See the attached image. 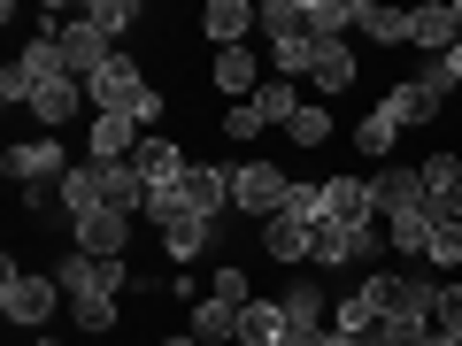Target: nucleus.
Wrapping results in <instances>:
<instances>
[{"mask_svg":"<svg viewBox=\"0 0 462 346\" xmlns=\"http://www.w3.org/2000/svg\"><path fill=\"white\" fill-rule=\"evenodd\" d=\"M263 32H270V39L309 32V8H300V0H263Z\"/></svg>","mask_w":462,"mask_h":346,"instance_id":"nucleus-36","label":"nucleus"},{"mask_svg":"<svg viewBox=\"0 0 462 346\" xmlns=\"http://www.w3.org/2000/svg\"><path fill=\"white\" fill-rule=\"evenodd\" d=\"M416 169H424V193H431V208H447V200H455V185H462V154H455V147H431Z\"/></svg>","mask_w":462,"mask_h":346,"instance_id":"nucleus-27","label":"nucleus"},{"mask_svg":"<svg viewBox=\"0 0 462 346\" xmlns=\"http://www.w3.org/2000/svg\"><path fill=\"white\" fill-rule=\"evenodd\" d=\"M193 200H185V185H154L147 193V215H139V223H154V231H170V223H193ZM200 223H208V215H200Z\"/></svg>","mask_w":462,"mask_h":346,"instance_id":"nucleus-29","label":"nucleus"},{"mask_svg":"<svg viewBox=\"0 0 462 346\" xmlns=\"http://www.w3.org/2000/svg\"><path fill=\"white\" fill-rule=\"evenodd\" d=\"M447 215H455V223H462V185H455V200H447Z\"/></svg>","mask_w":462,"mask_h":346,"instance_id":"nucleus-43","label":"nucleus"},{"mask_svg":"<svg viewBox=\"0 0 462 346\" xmlns=\"http://www.w3.org/2000/svg\"><path fill=\"white\" fill-rule=\"evenodd\" d=\"M85 23L116 47L124 32H139V23H147V8H139V0H85Z\"/></svg>","mask_w":462,"mask_h":346,"instance_id":"nucleus-26","label":"nucleus"},{"mask_svg":"<svg viewBox=\"0 0 462 346\" xmlns=\"http://www.w3.org/2000/svg\"><path fill=\"white\" fill-rule=\"evenodd\" d=\"M85 100H93V115H132L139 132H154V123H162V108H170V93L132 62V54H116V62L85 85Z\"/></svg>","mask_w":462,"mask_h":346,"instance_id":"nucleus-1","label":"nucleus"},{"mask_svg":"<svg viewBox=\"0 0 462 346\" xmlns=\"http://www.w3.org/2000/svg\"><path fill=\"white\" fill-rule=\"evenodd\" d=\"M293 331H285V308H278V293L270 300H247V315H239V346H285Z\"/></svg>","mask_w":462,"mask_h":346,"instance_id":"nucleus-23","label":"nucleus"},{"mask_svg":"<svg viewBox=\"0 0 462 346\" xmlns=\"http://www.w3.org/2000/svg\"><path fill=\"white\" fill-rule=\"evenodd\" d=\"M239 315L247 308H231V300H193V323L185 331H193L200 346H224V339H239Z\"/></svg>","mask_w":462,"mask_h":346,"instance_id":"nucleus-25","label":"nucleus"},{"mask_svg":"<svg viewBox=\"0 0 462 346\" xmlns=\"http://www.w3.org/2000/svg\"><path fill=\"white\" fill-rule=\"evenodd\" d=\"M185 162H193V154H185L178 139H162V132H147V139H139V154H132V169H139L147 185H178Z\"/></svg>","mask_w":462,"mask_h":346,"instance_id":"nucleus-19","label":"nucleus"},{"mask_svg":"<svg viewBox=\"0 0 462 346\" xmlns=\"http://www.w3.org/2000/svg\"><path fill=\"white\" fill-rule=\"evenodd\" d=\"M355 77H363L355 47H346V39H324V47H316V69H309V93H316V100L331 108V100H339V93H346Z\"/></svg>","mask_w":462,"mask_h":346,"instance_id":"nucleus-16","label":"nucleus"},{"mask_svg":"<svg viewBox=\"0 0 462 346\" xmlns=\"http://www.w3.org/2000/svg\"><path fill=\"white\" fill-rule=\"evenodd\" d=\"M263 254H270V262H293V269H309V254H316V231H309V223H293V215H270V223H263Z\"/></svg>","mask_w":462,"mask_h":346,"instance_id":"nucleus-20","label":"nucleus"},{"mask_svg":"<svg viewBox=\"0 0 462 346\" xmlns=\"http://www.w3.org/2000/svg\"><path fill=\"white\" fill-rule=\"evenodd\" d=\"M355 32L370 47H409V8H385V0H355Z\"/></svg>","mask_w":462,"mask_h":346,"instance_id":"nucleus-22","label":"nucleus"},{"mask_svg":"<svg viewBox=\"0 0 462 346\" xmlns=\"http://www.w3.org/2000/svg\"><path fill=\"white\" fill-rule=\"evenodd\" d=\"M16 69L32 77V93H39V85H62V77H69L62 47H54V39H32V32H23V47H16Z\"/></svg>","mask_w":462,"mask_h":346,"instance_id":"nucleus-24","label":"nucleus"},{"mask_svg":"<svg viewBox=\"0 0 462 346\" xmlns=\"http://www.w3.org/2000/svg\"><path fill=\"white\" fill-rule=\"evenodd\" d=\"M139 123L132 115H93V123H85V162H132L139 154Z\"/></svg>","mask_w":462,"mask_h":346,"instance_id":"nucleus-17","label":"nucleus"},{"mask_svg":"<svg viewBox=\"0 0 462 346\" xmlns=\"http://www.w3.org/2000/svg\"><path fill=\"white\" fill-rule=\"evenodd\" d=\"M393 147H401V123H393V108L378 100V108L355 123V154H363L370 169H385V162H393Z\"/></svg>","mask_w":462,"mask_h":346,"instance_id":"nucleus-21","label":"nucleus"},{"mask_svg":"<svg viewBox=\"0 0 462 346\" xmlns=\"http://www.w3.org/2000/svg\"><path fill=\"white\" fill-rule=\"evenodd\" d=\"M208 93H224L231 108L263 93V62H254V47H224V54H216V62H208Z\"/></svg>","mask_w":462,"mask_h":346,"instance_id":"nucleus-10","label":"nucleus"},{"mask_svg":"<svg viewBox=\"0 0 462 346\" xmlns=\"http://www.w3.org/2000/svg\"><path fill=\"white\" fill-rule=\"evenodd\" d=\"M78 108H85V85L78 77L39 85V93H32V123H39V132H54V139H62V123H78Z\"/></svg>","mask_w":462,"mask_h":346,"instance_id":"nucleus-18","label":"nucleus"},{"mask_svg":"<svg viewBox=\"0 0 462 346\" xmlns=\"http://www.w3.org/2000/svg\"><path fill=\"white\" fill-rule=\"evenodd\" d=\"M409 47H424V54H455L462 47L455 0H424V8H409Z\"/></svg>","mask_w":462,"mask_h":346,"instance_id":"nucleus-15","label":"nucleus"},{"mask_svg":"<svg viewBox=\"0 0 462 346\" xmlns=\"http://www.w3.org/2000/svg\"><path fill=\"white\" fill-rule=\"evenodd\" d=\"M69 239H78V254H100V262H124V247H132V215L116 208H93L69 223Z\"/></svg>","mask_w":462,"mask_h":346,"instance_id":"nucleus-9","label":"nucleus"},{"mask_svg":"<svg viewBox=\"0 0 462 346\" xmlns=\"http://www.w3.org/2000/svg\"><path fill=\"white\" fill-rule=\"evenodd\" d=\"M54 47H62V62H69V77H78V85H93L100 69L116 62V47H108L100 32H93V23H85V8H78V16L62 23V32H54Z\"/></svg>","mask_w":462,"mask_h":346,"instance_id":"nucleus-7","label":"nucleus"},{"mask_svg":"<svg viewBox=\"0 0 462 346\" xmlns=\"http://www.w3.org/2000/svg\"><path fill=\"white\" fill-rule=\"evenodd\" d=\"M54 285H62L69 300H124L132 293V262H100V254H69V262H54Z\"/></svg>","mask_w":462,"mask_h":346,"instance_id":"nucleus-5","label":"nucleus"},{"mask_svg":"<svg viewBox=\"0 0 462 346\" xmlns=\"http://www.w3.org/2000/svg\"><path fill=\"white\" fill-rule=\"evenodd\" d=\"M178 185H185V200H193L208 223H224V215H231V162H185Z\"/></svg>","mask_w":462,"mask_h":346,"instance_id":"nucleus-12","label":"nucleus"},{"mask_svg":"<svg viewBox=\"0 0 462 346\" xmlns=\"http://www.w3.org/2000/svg\"><path fill=\"white\" fill-rule=\"evenodd\" d=\"M278 308H285V331H293L285 346H324L331 339V300H324V285H316L309 269L278 293Z\"/></svg>","mask_w":462,"mask_h":346,"instance_id":"nucleus-6","label":"nucleus"},{"mask_svg":"<svg viewBox=\"0 0 462 346\" xmlns=\"http://www.w3.org/2000/svg\"><path fill=\"white\" fill-rule=\"evenodd\" d=\"M324 223H378V193H370V178H324Z\"/></svg>","mask_w":462,"mask_h":346,"instance_id":"nucleus-14","label":"nucleus"},{"mask_svg":"<svg viewBox=\"0 0 462 346\" xmlns=\"http://www.w3.org/2000/svg\"><path fill=\"white\" fill-rule=\"evenodd\" d=\"M431 331H455V339H462V278H455V285L439 278V300H431Z\"/></svg>","mask_w":462,"mask_h":346,"instance_id":"nucleus-38","label":"nucleus"},{"mask_svg":"<svg viewBox=\"0 0 462 346\" xmlns=\"http://www.w3.org/2000/svg\"><path fill=\"white\" fill-rule=\"evenodd\" d=\"M278 215H293V223H324V185H316V178H293V193H285V208Z\"/></svg>","mask_w":462,"mask_h":346,"instance_id":"nucleus-35","label":"nucleus"},{"mask_svg":"<svg viewBox=\"0 0 462 346\" xmlns=\"http://www.w3.org/2000/svg\"><path fill=\"white\" fill-rule=\"evenodd\" d=\"M424 346H462V339H455V331H431V339H424Z\"/></svg>","mask_w":462,"mask_h":346,"instance_id":"nucleus-42","label":"nucleus"},{"mask_svg":"<svg viewBox=\"0 0 462 346\" xmlns=\"http://www.w3.org/2000/svg\"><path fill=\"white\" fill-rule=\"evenodd\" d=\"M32 346H62V339H54V331H39V339H32Z\"/></svg>","mask_w":462,"mask_h":346,"instance_id":"nucleus-44","label":"nucleus"},{"mask_svg":"<svg viewBox=\"0 0 462 346\" xmlns=\"http://www.w3.org/2000/svg\"><path fill=\"white\" fill-rule=\"evenodd\" d=\"M69 169H78V162H69V147L54 132H32V139H16V147L0 154V178H8V185H62Z\"/></svg>","mask_w":462,"mask_h":346,"instance_id":"nucleus-4","label":"nucleus"},{"mask_svg":"<svg viewBox=\"0 0 462 346\" xmlns=\"http://www.w3.org/2000/svg\"><path fill=\"white\" fill-rule=\"evenodd\" d=\"M309 8V32L316 39H346L355 32V0H300Z\"/></svg>","mask_w":462,"mask_h":346,"instance_id":"nucleus-34","label":"nucleus"},{"mask_svg":"<svg viewBox=\"0 0 462 346\" xmlns=\"http://www.w3.org/2000/svg\"><path fill=\"white\" fill-rule=\"evenodd\" d=\"M447 77H455V93H462V47H455V54H447Z\"/></svg>","mask_w":462,"mask_h":346,"instance_id":"nucleus-40","label":"nucleus"},{"mask_svg":"<svg viewBox=\"0 0 462 346\" xmlns=\"http://www.w3.org/2000/svg\"><path fill=\"white\" fill-rule=\"evenodd\" d=\"M424 239H431V208H416V215H385V247H393L401 262H424Z\"/></svg>","mask_w":462,"mask_h":346,"instance_id":"nucleus-28","label":"nucleus"},{"mask_svg":"<svg viewBox=\"0 0 462 346\" xmlns=\"http://www.w3.org/2000/svg\"><path fill=\"white\" fill-rule=\"evenodd\" d=\"M285 193H293V169L285 162H231V215H247L254 231L285 208Z\"/></svg>","mask_w":462,"mask_h":346,"instance_id":"nucleus-3","label":"nucleus"},{"mask_svg":"<svg viewBox=\"0 0 462 346\" xmlns=\"http://www.w3.org/2000/svg\"><path fill=\"white\" fill-rule=\"evenodd\" d=\"M254 108H263V123H293V115H300V85L293 77H263Z\"/></svg>","mask_w":462,"mask_h":346,"instance_id":"nucleus-33","label":"nucleus"},{"mask_svg":"<svg viewBox=\"0 0 462 346\" xmlns=\"http://www.w3.org/2000/svg\"><path fill=\"white\" fill-rule=\"evenodd\" d=\"M54 308H69V293L54 285V269H23L16 254H8V278H0V315L23 331H47Z\"/></svg>","mask_w":462,"mask_h":346,"instance_id":"nucleus-2","label":"nucleus"},{"mask_svg":"<svg viewBox=\"0 0 462 346\" xmlns=\"http://www.w3.org/2000/svg\"><path fill=\"white\" fill-rule=\"evenodd\" d=\"M285 139L309 147V154H324V147H331V108H324V100H300V115L285 123Z\"/></svg>","mask_w":462,"mask_h":346,"instance_id":"nucleus-31","label":"nucleus"},{"mask_svg":"<svg viewBox=\"0 0 462 346\" xmlns=\"http://www.w3.org/2000/svg\"><path fill=\"white\" fill-rule=\"evenodd\" d=\"M270 123H263V108H254V100H239V108H224V139H239V147H247V139H263Z\"/></svg>","mask_w":462,"mask_h":346,"instance_id":"nucleus-39","label":"nucleus"},{"mask_svg":"<svg viewBox=\"0 0 462 346\" xmlns=\"http://www.w3.org/2000/svg\"><path fill=\"white\" fill-rule=\"evenodd\" d=\"M385 108H393L401 132H431V123H439V108H447V93H431L424 77H401V85H385Z\"/></svg>","mask_w":462,"mask_h":346,"instance_id":"nucleus-13","label":"nucleus"},{"mask_svg":"<svg viewBox=\"0 0 462 346\" xmlns=\"http://www.w3.org/2000/svg\"><path fill=\"white\" fill-rule=\"evenodd\" d=\"M162 346H200V339H193V331H170V339H162Z\"/></svg>","mask_w":462,"mask_h":346,"instance_id":"nucleus-41","label":"nucleus"},{"mask_svg":"<svg viewBox=\"0 0 462 346\" xmlns=\"http://www.w3.org/2000/svg\"><path fill=\"white\" fill-rule=\"evenodd\" d=\"M254 23H263V8H254V0H208V8H200V39H208L216 54H224V47H247Z\"/></svg>","mask_w":462,"mask_h":346,"instance_id":"nucleus-11","label":"nucleus"},{"mask_svg":"<svg viewBox=\"0 0 462 346\" xmlns=\"http://www.w3.org/2000/svg\"><path fill=\"white\" fill-rule=\"evenodd\" d=\"M370 193H378V215H416V208H431V193H424V169H409V162H385V169H370Z\"/></svg>","mask_w":462,"mask_h":346,"instance_id":"nucleus-8","label":"nucleus"},{"mask_svg":"<svg viewBox=\"0 0 462 346\" xmlns=\"http://www.w3.org/2000/svg\"><path fill=\"white\" fill-rule=\"evenodd\" d=\"M424 262L431 269H462V223L447 208H431V239H424Z\"/></svg>","mask_w":462,"mask_h":346,"instance_id":"nucleus-30","label":"nucleus"},{"mask_svg":"<svg viewBox=\"0 0 462 346\" xmlns=\"http://www.w3.org/2000/svg\"><path fill=\"white\" fill-rule=\"evenodd\" d=\"M69 315H78L85 339H108L116 331V300H69Z\"/></svg>","mask_w":462,"mask_h":346,"instance_id":"nucleus-37","label":"nucleus"},{"mask_svg":"<svg viewBox=\"0 0 462 346\" xmlns=\"http://www.w3.org/2000/svg\"><path fill=\"white\" fill-rule=\"evenodd\" d=\"M208 300H231V308L263 300V293H254V269H247V262H216V269H208Z\"/></svg>","mask_w":462,"mask_h":346,"instance_id":"nucleus-32","label":"nucleus"}]
</instances>
